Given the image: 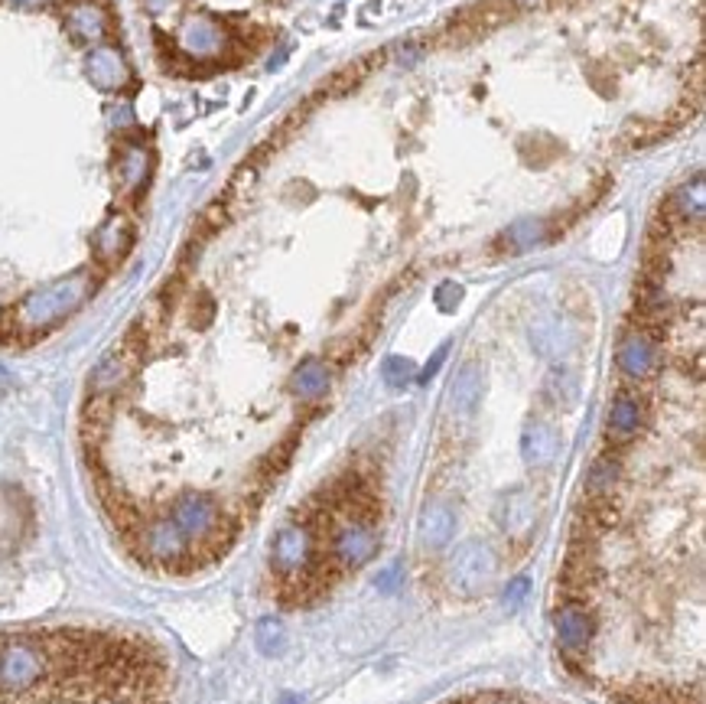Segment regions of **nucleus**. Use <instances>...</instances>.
I'll return each instance as SVG.
<instances>
[{
  "instance_id": "15",
  "label": "nucleus",
  "mask_w": 706,
  "mask_h": 704,
  "mask_svg": "<svg viewBox=\"0 0 706 704\" xmlns=\"http://www.w3.org/2000/svg\"><path fill=\"white\" fill-rule=\"evenodd\" d=\"M455 532V512L446 502H430L424 505V512L417 519V542L424 552H443L453 542Z\"/></svg>"
},
{
  "instance_id": "26",
  "label": "nucleus",
  "mask_w": 706,
  "mask_h": 704,
  "mask_svg": "<svg viewBox=\"0 0 706 704\" xmlns=\"http://www.w3.org/2000/svg\"><path fill=\"white\" fill-rule=\"evenodd\" d=\"M381 378H384L391 388H404V385H410L417 378V366L410 359H404V356H387L384 366H381Z\"/></svg>"
},
{
  "instance_id": "9",
  "label": "nucleus",
  "mask_w": 706,
  "mask_h": 704,
  "mask_svg": "<svg viewBox=\"0 0 706 704\" xmlns=\"http://www.w3.org/2000/svg\"><path fill=\"white\" fill-rule=\"evenodd\" d=\"M534 496L524 486H515L495 502V522L508 538H527L534 532Z\"/></svg>"
},
{
  "instance_id": "16",
  "label": "nucleus",
  "mask_w": 706,
  "mask_h": 704,
  "mask_svg": "<svg viewBox=\"0 0 706 704\" xmlns=\"http://www.w3.org/2000/svg\"><path fill=\"white\" fill-rule=\"evenodd\" d=\"M560 450V434L550 421H527L521 430V457L527 467L544 470L557 460Z\"/></svg>"
},
{
  "instance_id": "3",
  "label": "nucleus",
  "mask_w": 706,
  "mask_h": 704,
  "mask_svg": "<svg viewBox=\"0 0 706 704\" xmlns=\"http://www.w3.org/2000/svg\"><path fill=\"white\" fill-rule=\"evenodd\" d=\"M495 552L486 542H466L459 544L449 558V581H453L455 594L463 597H478L482 590L492 584L495 577Z\"/></svg>"
},
{
  "instance_id": "29",
  "label": "nucleus",
  "mask_w": 706,
  "mask_h": 704,
  "mask_svg": "<svg viewBox=\"0 0 706 704\" xmlns=\"http://www.w3.org/2000/svg\"><path fill=\"white\" fill-rule=\"evenodd\" d=\"M459 300H463V287H459V284H453V281L443 284L440 291H436V306H440V310H446V314H449V310H455V304H459Z\"/></svg>"
},
{
  "instance_id": "20",
  "label": "nucleus",
  "mask_w": 706,
  "mask_h": 704,
  "mask_svg": "<svg viewBox=\"0 0 706 704\" xmlns=\"http://www.w3.org/2000/svg\"><path fill=\"white\" fill-rule=\"evenodd\" d=\"M531 343L540 356H550V359H560L569 349V329L560 323V316H544L531 326Z\"/></svg>"
},
{
  "instance_id": "32",
  "label": "nucleus",
  "mask_w": 706,
  "mask_h": 704,
  "mask_svg": "<svg viewBox=\"0 0 706 704\" xmlns=\"http://www.w3.org/2000/svg\"><path fill=\"white\" fill-rule=\"evenodd\" d=\"M443 356H446V346H443V349L436 352V356H433V362H430V366L424 368V376H420V382H426V378H430V376H436V368H440Z\"/></svg>"
},
{
  "instance_id": "6",
  "label": "nucleus",
  "mask_w": 706,
  "mask_h": 704,
  "mask_svg": "<svg viewBox=\"0 0 706 704\" xmlns=\"http://www.w3.org/2000/svg\"><path fill=\"white\" fill-rule=\"evenodd\" d=\"M312 558V532L310 525H287L277 532L271 544V564L277 567V575L296 577L310 564Z\"/></svg>"
},
{
  "instance_id": "24",
  "label": "nucleus",
  "mask_w": 706,
  "mask_h": 704,
  "mask_svg": "<svg viewBox=\"0 0 706 704\" xmlns=\"http://www.w3.org/2000/svg\"><path fill=\"white\" fill-rule=\"evenodd\" d=\"M619 473H622V463H619L612 453H606V457L596 460V463L589 467V476H586L592 496H609L612 486L619 482Z\"/></svg>"
},
{
  "instance_id": "10",
  "label": "nucleus",
  "mask_w": 706,
  "mask_h": 704,
  "mask_svg": "<svg viewBox=\"0 0 706 704\" xmlns=\"http://www.w3.org/2000/svg\"><path fill=\"white\" fill-rule=\"evenodd\" d=\"M554 623H557V643H560L563 652H569V656H583V652L592 646L596 620H592V613L586 610V606H579V604L560 606Z\"/></svg>"
},
{
  "instance_id": "5",
  "label": "nucleus",
  "mask_w": 706,
  "mask_h": 704,
  "mask_svg": "<svg viewBox=\"0 0 706 704\" xmlns=\"http://www.w3.org/2000/svg\"><path fill=\"white\" fill-rule=\"evenodd\" d=\"M169 519L189 542H209L221 532L219 505L202 492H186V496L176 499L173 509H169Z\"/></svg>"
},
{
  "instance_id": "28",
  "label": "nucleus",
  "mask_w": 706,
  "mask_h": 704,
  "mask_svg": "<svg viewBox=\"0 0 706 704\" xmlns=\"http://www.w3.org/2000/svg\"><path fill=\"white\" fill-rule=\"evenodd\" d=\"M254 639H258V649L264 652V656H281L283 646H287L283 626L277 620H271V616L258 623V633H254Z\"/></svg>"
},
{
  "instance_id": "25",
  "label": "nucleus",
  "mask_w": 706,
  "mask_h": 704,
  "mask_svg": "<svg viewBox=\"0 0 706 704\" xmlns=\"http://www.w3.org/2000/svg\"><path fill=\"white\" fill-rule=\"evenodd\" d=\"M505 238H508V245L515 252H527V248H534L544 238V223L540 219H521V223L511 225Z\"/></svg>"
},
{
  "instance_id": "22",
  "label": "nucleus",
  "mask_w": 706,
  "mask_h": 704,
  "mask_svg": "<svg viewBox=\"0 0 706 704\" xmlns=\"http://www.w3.org/2000/svg\"><path fill=\"white\" fill-rule=\"evenodd\" d=\"M638 428H641V405L631 395H619L609 411V434L615 440H629Z\"/></svg>"
},
{
  "instance_id": "31",
  "label": "nucleus",
  "mask_w": 706,
  "mask_h": 704,
  "mask_svg": "<svg viewBox=\"0 0 706 704\" xmlns=\"http://www.w3.org/2000/svg\"><path fill=\"white\" fill-rule=\"evenodd\" d=\"M397 584H401V577H397V567H387L384 575L378 577V590H384V594H391Z\"/></svg>"
},
{
  "instance_id": "18",
  "label": "nucleus",
  "mask_w": 706,
  "mask_h": 704,
  "mask_svg": "<svg viewBox=\"0 0 706 704\" xmlns=\"http://www.w3.org/2000/svg\"><path fill=\"white\" fill-rule=\"evenodd\" d=\"M91 245H95L98 261L114 264V261H121L124 254L130 252V245H134V225L128 223V215H111V219L95 232Z\"/></svg>"
},
{
  "instance_id": "2",
  "label": "nucleus",
  "mask_w": 706,
  "mask_h": 704,
  "mask_svg": "<svg viewBox=\"0 0 706 704\" xmlns=\"http://www.w3.org/2000/svg\"><path fill=\"white\" fill-rule=\"evenodd\" d=\"M49 672V656L33 639H10L0 649V688L4 691H26L43 675Z\"/></svg>"
},
{
  "instance_id": "17",
  "label": "nucleus",
  "mask_w": 706,
  "mask_h": 704,
  "mask_svg": "<svg viewBox=\"0 0 706 704\" xmlns=\"http://www.w3.org/2000/svg\"><path fill=\"white\" fill-rule=\"evenodd\" d=\"M482 391H486V372H482V366L478 362H466L459 372H455L453 385H449V411L455 414V418H472L478 408V401H482Z\"/></svg>"
},
{
  "instance_id": "19",
  "label": "nucleus",
  "mask_w": 706,
  "mask_h": 704,
  "mask_svg": "<svg viewBox=\"0 0 706 704\" xmlns=\"http://www.w3.org/2000/svg\"><path fill=\"white\" fill-rule=\"evenodd\" d=\"M326 388H329V366L322 359H306L303 366L290 376V391L303 401L322 399Z\"/></svg>"
},
{
  "instance_id": "12",
  "label": "nucleus",
  "mask_w": 706,
  "mask_h": 704,
  "mask_svg": "<svg viewBox=\"0 0 706 704\" xmlns=\"http://www.w3.org/2000/svg\"><path fill=\"white\" fill-rule=\"evenodd\" d=\"M85 72L105 92H118V88H124L130 82V69L128 62H124L121 49L107 47V43H98V47L88 49V56H85Z\"/></svg>"
},
{
  "instance_id": "8",
  "label": "nucleus",
  "mask_w": 706,
  "mask_h": 704,
  "mask_svg": "<svg viewBox=\"0 0 706 704\" xmlns=\"http://www.w3.org/2000/svg\"><path fill=\"white\" fill-rule=\"evenodd\" d=\"M228 47V33L212 16H189L179 30V49L192 59H215Z\"/></svg>"
},
{
  "instance_id": "30",
  "label": "nucleus",
  "mask_w": 706,
  "mask_h": 704,
  "mask_svg": "<svg viewBox=\"0 0 706 704\" xmlns=\"http://www.w3.org/2000/svg\"><path fill=\"white\" fill-rule=\"evenodd\" d=\"M527 587H531V584H527V577H515V581L505 587V604H508V606L521 604L524 594H527Z\"/></svg>"
},
{
  "instance_id": "7",
  "label": "nucleus",
  "mask_w": 706,
  "mask_h": 704,
  "mask_svg": "<svg viewBox=\"0 0 706 704\" xmlns=\"http://www.w3.org/2000/svg\"><path fill=\"white\" fill-rule=\"evenodd\" d=\"M140 552L157 564H179L189 554V538L173 525V519H157L140 532Z\"/></svg>"
},
{
  "instance_id": "13",
  "label": "nucleus",
  "mask_w": 706,
  "mask_h": 704,
  "mask_svg": "<svg viewBox=\"0 0 706 704\" xmlns=\"http://www.w3.org/2000/svg\"><path fill=\"white\" fill-rule=\"evenodd\" d=\"M615 359H619V368L629 378H648L658 366V346L645 329H629L622 343H619Z\"/></svg>"
},
{
  "instance_id": "1",
  "label": "nucleus",
  "mask_w": 706,
  "mask_h": 704,
  "mask_svg": "<svg viewBox=\"0 0 706 704\" xmlns=\"http://www.w3.org/2000/svg\"><path fill=\"white\" fill-rule=\"evenodd\" d=\"M91 291H95V277L88 271H76V274L59 277V281L33 291L30 297H23L20 310H16V323L23 329H30V333L49 329L53 323L66 320L68 314H76L78 306L91 297Z\"/></svg>"
},
{
  "instance_id": "21",
  "label": "nucleus",
  "mask_w": 706,
  "mask_h": 704,
  "mask_svg": "<svg viewBox=\"0 0 706 704\" xmlns=\"http://www.w3.org/2000/svg\"><path fill=\"white\" fill-rule=\"evenodd\" d=\"M147 173H150V153L144 147H124L118 157V180L124 190L137 192L147 183Z\"/></svg>"
},
{
  "instance_id": "14",
  "label": "nucleus",
  "mask_w": 706,
  "mask_h": 704,
  "mask_svg": "<svg viewBox=\"0 0 706 704\" xmlns=\"http://www.w3.org/2000/svg\"><path fill=\"white\" fill-rule=\"evenodd\" d=\"M66 30L88 47H98L107 36V10L98 0H72L66 10Z\"/></svg>"
},
{
  "instance_id": "4",
  "label": "nucleus",
  "mask_w": 706,
  "mask_h": 704,
  "mask_svg": "<svg viewBox=\"0 0 706 704\" xmlns=\"http://www.w3.org/2000/svg\"><path fill=\"white\" fill-rule=\"evenodd\" d=\"M378 532H374V522L358 515V519L342 522L333 532V542H329V554L342 571H355V567L368 564L378 552Z\"/></svg>"
},
{
  "instance_id": "23",
  "label": "nucleus",
  "mask_w": 706,
  "mask_h": 704,
  "mask_svg": "<svg viewBox=\"0 0 706 704\" xmlns=\"http://www.w3.org/2000/svg\"><path fill=\"white\" fill-rule=\"evenodd\" d=\"M674 209L680 212V219H687V223H703V209H706L703 176H697L693 183H683L680 190H677Z\"/></svg>"
},
{
  "instance_id": "27",
  "label": "nucleus",
  "mask_w": 706,
  "mask_h": 704,
  "mask_svg": "<svg viewBox=\"0 0 706 704\" xmlns=\"http://www.w3.org/2000/svg\"><path fill=\"white\" fill-rule=\"evenodd\" d=\"M547 391L554 395V401L560 405H573L579 395V385H577V376L569 372V368H554L550 378H547Z\"/></svg>"
},
{
  "instance_id": "11",
  "label": "nucleus",
  "mask_w": 706,
  "mask_h": 704,
  "mask_svg": "<svg viewBox=\"0 0 706 704\" xmlns=\"http://www.w3.org/2000/svg\"><path fill=\"white\" fill-rule=\"evenodd\" d=\"M134 356H137V343L130 336L124 339V346L107 352L105 359L95 366V372H91V395H95V399H105V395H114V391L121 388V385L130 378Z\"/></svg>"
},
{
  "instance_id": "33",
  "label": "nucleus",
  "mask_w": 706,
  "mask_h": 704,
  "mask_svg": "<svg viewBox=\"0 0 706 704\" xmlns=\"http://www.w3.org/2000/svg\"><path fill=\"white\" fill-rule=\"evenodd\" d=\"M495 704H508V701H495Z\"/></svg>"
}]
</instances>
